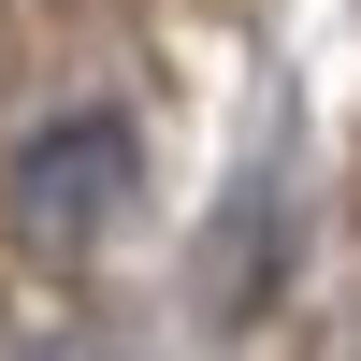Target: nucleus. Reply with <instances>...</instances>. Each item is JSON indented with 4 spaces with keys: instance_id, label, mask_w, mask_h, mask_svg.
I'll list each match as a JSON object with an SVG mask.
<instances>
[{
    "instance_id": "1",
    "label": "nucleus",
    "mask_w": 361,
    "mask_h": 361,
    "mask_svg": "<svg viewBox=\"0 0 361 361\" xmlns=\"http://www.w3.org/2000/svg\"><path fill=\"white\" fill-rule=\"evenodd\" d=\"M130 188H145L130 116H58V130H29L15 173H0V202H15L29 246H102V231L130 217Z\"/></svg>"
}]
</instances>
